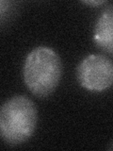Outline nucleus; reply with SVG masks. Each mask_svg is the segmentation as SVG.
Returning <instances> with one entry per match:
<instances>
[{
    "instance_id": "obj_1",
    "label": "nucleus",
    "mask_w": 113,
    "mask_h": 151,
    "mask_svg": "<svg viewBox=\"0 0 113 151\" xmlns=\"http://www.w3.org/2000/svg\"><path fill=\"white\" fill-rule=\"evenodd\" d=\"M61 75L62 63L52 48L38 46L27 55L24 65V80L34 96H50L59 85Z\"/></svg>"
},
{
    "instance_id": "obj_2",
    "label": "nucleus",
    "mask_w": 113,
    "mask_h": 151,
    "mask_svg": "<svg viewBox=\"0 0 113 151\" xmlns=\"http://www.w3.org/2000/svg\"><path fill=\"white\" fill-rule=\"evenodd\" d=\"M37 109L29 98L16 96L3 104L0 111V132L5 143L18 145L32 136L37 125Z\"/></svg>"
},
{
    "instance_id": "obj_3",
    "label": "nucleus",
    "mask_w": 113,
    "mask_h": 151,
    "mask_svg": "<svg viewBox=\"0 0 113 151\" xmlns=\"http://www.w3.org/2000/svg\"><path fill=\"white\" fill-rule=\"evenodd\" d=\"M77 77L88 91L103 92L113 84V61L105 55H89L78 64Z\"/></svg>"
},
{
    "instance_id": "obj_4",
    "label": "nucleus",
    "mask_w": 113,
    "mask_h": 151,
    "mask_svg": "<svg viewBox=\"0 0 113 151\" xmlns=\"http://www.w3.org/2000/svg\"><path fill=\"white\" fill-rule=\"evenodd\" d=\"M93 42L103 51L113 54V7L103 11L95 23Z\"/></svg>"
},
{
    "instance_id": "obj_5",
    "label": "nucleus",
    "mask_w": 113,
    "mask_h": 151,
    "mask_svg": "<svg viewBox=\"0 0 113 151\" xmlns=\"http://www.w3.org/2000/svg\"><path fill=\"white\" fill-rule=\"evenodd\" d=\"M105 2L106 1H84L85 4H88V5H101Z\"/></svg>"
},
{
    "instance_id": "obj_6",
    "label": "nucleus",
    "mask_w": 113,
    "mask_h": 151,
    "mask_svg": "<svg viewBox=\"0 0 113 151\" xmlns=\"http://www.w3.org/2000/svg\"><path fill=\"white\" fill-rule=\"evenodd\" d=\"M110 149H112V150H113V144H112V145H111V147H110Z\"/></svg>"
}]
</instances>
